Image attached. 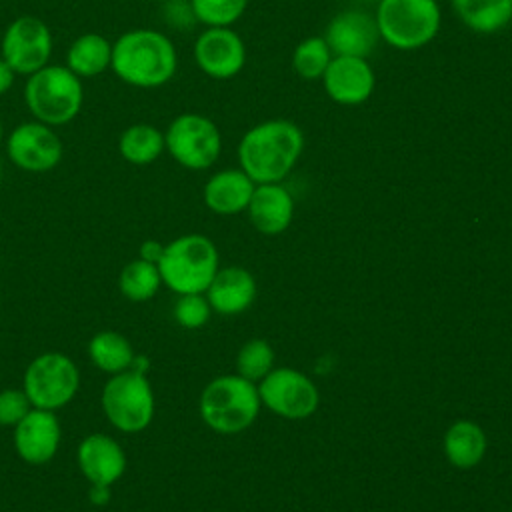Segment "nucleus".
Masks as SVG:
<instances>
[{
    "label": "nucleus",
    "mask_w": 512,
    "mask_h": 512,
    "mask_svg": "<svg viewBox=\"0 0 512 512\" xmlns=\"http://www.w3.org/2000/svg\"><path fill=\"white\" fill-rule=\"evenodd\" d=\"M166 150L164 132H160L154 124L138 122L122 130L118 138L120 156L136 166L152 164Z\"/></svg>",
    "instance_id": "nucleus-24"
},
{
    "label": "nucleus",
    "mask_w": 512,
    "mask_h": 512,
    "mask_svg": "<svg viewBox=\"0 0 512 512\" xmlns=\"http://www.w3.org/2000/svg\"><path fill=\"white\" fill-rule=\"evenodd\" d=\"M334 58L324 36L304 38L292 52V68L304 80H318Z\"/></svg>",
    "instance_id": "nucleus-27"
},
{
    "label": "nucleus",
    "mask_w": 512,
    "mask_h": 512,
    "mask_svg": "<svg viewBox=\"0 0 512 512\" xmlns=\"http://www.w3.org/2000/svg\"><path fill=\"white\" fill-rule=\"evenodd\" d=\"M256 184L242 168H226L204 184V204L222 216L238 214L248 208Z\"/></svg>",
    "instance_id": "nucleus-20"
},
{
    "label": "nucleus",
    "mask_w": 512,
    "mask_h": 512,
    "mask_svg": "<svg viewBox=\"0 0 512 512\" xmlns=\"http://www.w3.org/2000/svg\"><path fill=\"white\" fill-rule=\"evenodd\" d=\"M272 362H274V352L270 344L262 338H254L240 348L236 356V370H238V376L250 382H256V380H262L272 370Z\"/></svg>",
    "instance_id": "nucleus-28"
},
{
    "label": "nucleus",
    "mask_w": 512,
    "mask_h": 512,
    "mask_svg": "<svg viewBox=\"0 0 512 512\" xmlns=\"http://www.w3.org/2000/svg\"><path fill=\"white\" fill-rule=\"evenodd\" d=\"M162 284L176 294H202L218 272V250L202 234H184L164 244L158 260Z\"/></svg>",
    "instance_id": "nucleus-4"
},
{
    "label": "nucleus",
    "mask_w": 512,
    "mask_h": 512,
    "mask_svg": "<svg viewBox=\"0 0 512 512\" xmlns=\"http://www.w3.org/2000/svg\"><path fill=\"white\" fill-rule=\"evenodd\" d=\"M206 298L210 308L222 316L240 314L256 298V280L246 268H222L206 288Z\"/></svg>",
    "instance_id": "nucleus-19"
},
{
    "label": "nucleus",
    "mask_w": 512,
    "mask_h": 512,
    "mask_svg": "<svg viewBox=\"0 0 512 512\" xmlns=\"http://www.w3.org/2000/svg\"><path fill=\"white\" fill-rule=\"evenodd\" d=\"M78 468L90 484L112 486L126 472V454L108 434L94 432L82 438L76 452Z\"/></svg>",
    "instance_id": "nucleus-17"
},
{
    "label": "nucleus",
    "mask_w": 512,
    "mask_h": 512,
    "mask_svg": "<svg viewBox=\"0 0 512 512\" xmlns=\"http://www.w3.org/2000/svg\"><path fill=\"white\" fill-rule=\"evenodd\" d=\"M324 40L334 56L368 58L380 40V32L374 16L360 10H346L328 22Z\"/></svg>",
    "instance_id": "nucleus-16"
},
{
    "label": "nucleus",
    "mask_w": 512,
    "mask_h": 512,
    "mask_svg": "<svg viewBox=\"0 0 512 512\" xmlns=\"http://www.w3.org/2000/svg\"><path fill=\"white\" fill-rule=\"evenodd\" d=\"M0 56L16 74L30 76L50 64L52 32L38 16H18L12 20L0 42Z\"/></svg>",
    "instance_id": "nucleus-10"
},
{
    "label": "nucleus",
    "mask_w": 512,
    "mask_h": 512,
    "mask_svg": "<svg viewBox=\"0 0 512 512\" xmlns=\"http://www.w3.org/2000/svg\"><path fill=\"white\" fill-rule=\"evenodd\" d=\"M196 22L208 26H232L246 10L248 0H190Z\"/></svg>",
    "instance_id": "nucleus-29"
},
{
    "label": "nucleus",
    "mask_w": 512,
    "mask_h": 512,
    "mask_svg": "<svg viewBox=\"0 0 512 512\" xmlns=\"http://www.w3.org/2000/svg\"><path fill=\"white\" fill-rule=\"evenodd\" d=\"M194 60L206 76L228 80L244 68L246 46L230 26H208L194 42Z\"/></svg>",
    "instance_id": "nucleus-13"
},
{
    "label": "nucleus",
    "mask_w": 512,
    "mask_h": 512,
    "mask_svg": "<svg viewBox=\"0 0 512 512\" xmlns=\"http://www.w3.org/2000/svg\"><path fill=\"white\" fill-rule=\"evenodd\" d=\"M304 150V134L298 124L282 118L252 126L238 144L240 168L254 184L282 182L296 166Z\"/></svg>",
    "instance_id": "nucleus-1"
},
{
    "label": "nucleus",
    "mask_w": 512,
    "mask_h": 512,
    "mask_svg": "<svg viewBox=\"0 0 512 512\" xmlns=\"http://www.w3.org/2000/svg\"><path fill=\"white\" fill-rule=\"evenodd\" d=\"M460 22L478 34H496L512 22V0H450Z\"/></svg>",
    "instance_id": "nucleus-23"
},
{
    "label": "nucleus",
    "mask_w": 512,
    "mask_h": 512,
    "mask_svg": "<svg viewBox=\"0 0 512 512\" xmlns=\"http://www.w3.org/2000/svg\"><path fill=\"white\" fill-rule=\"evenodd\" d=\"M510 24H512V22H510Z\"/></svg>",
    "instance_id": "nucleus-36"
},
{
    "label": "nucleus",
    "mask_w": 512,
    "mask_h": 512,
    "mask_svg": "<svg viewBox=\"0 0 512 512\" xmlns=\"http://www.w3.org/2000/svg\"><path fill=\"white\" fill-rule=\"evenodd\" d=\"M160 284H162V278H160L158 266L142 258L128 262L118 276L120 294L130 302L150 300L152 296H156Z\"/></svg>",
    "instance_id": "nucleus-26"
},
{
    "label": "nucleus",
    "mask_w": 512,
    "mask_h": 512,
    "mask_svg": "<svg viewBox=\"0 0 512 512\" xmlns=\"http://www.w3.org/2000/svg\"><path fill=\"white\" fill-rule=\"evenodd\" d=\"M30 410L32 404L24 390L6 388L0 392V426H16Z\"/></svg>",
    "instance_id": "nucleus-31"
},
{
    "label": "nucleus",
    "mask_w": 512,
    "mask_h": 512,
    "mask_svg": "<svg viewBox=\"0 0 512 512\" xmlns=\"http://www.w3.org/2000/svg\"><path fill=\"white\" fill-rule=\"evenodd\" d=\"M88 498L94 506H104L110 500V486H102V484H90L88 490Z\"/></svg>",
    "instance_id": "nucleus-34"
},
{
    "label": "nucleus",
    "mask_w": 512,
    "mask_h": 512,
    "mask_svg": "<svg viewBox=\"0 0 512 512\" xmlns=\"http://www.w3.org/2000/svg\"><path fill=\"white\" fill-rule=\"evenodd\" d=\"M258 386L242 376H218L200 394V416L218 434L246 430L260 410Z\"/></svg>",
    "instance_id": "nucleus-5"
},
{
    "label": "nucleus",
    "mask_w": 512,
    "mask_h": 512,
    "mask_svg": "<svg viewBox=\"0 0 512 512\" xmlns=\"http://www.w3.org/2000/svg\"><path fill=\"white\" fill-rule=\"evenodd\" d=\"M258 396L264 406L290 420L308 418L318 408V388L300 370L276 368L270 370L258 386Z\"/></svg>",
    "instance_id": "nucleus-11"
},
{
    "label": "nucleus",
    "mask_w": 512,
    "mask_h": 512,
    "mask_svg": "<svg viewBox=\"0 0 512 512\" xmlns=\"http://www.w3.org/2000/svg\"><path fill=\"white\" fill-rule=\"evenodd\" d=\"M322 84L330 100L342 106L366 102L376 86V74L366 58L334 56L322 74Z\"/></svg>",
    "instance_id": "nucleus-14"
},
{
    "label": "nucleus",
    "mask_w": 512,
    "mask_h": 512,
    "mask_svg": "<svg viewBox=\"0 0 512 512\" xmlns=\"http://www.w3.org/2000/svg\"><path fill=\"white\" fill-rule=\"evenodd\" d=\"M114 74L136 88H158L172 80L178 54L172 40L152 28H134L112 44Z\"/></svg>",
    "instance_id": "nucleus-2"
},
{
    "label": "nucleus",
    "mask_w": 512,
    "mask_h": 512,
    "mask_svg": "<svg viewBox=\"0 0 512 512\" xmlns=\"http://www.w3.org/2000/svg\"><path fill=\"white\" fill-rule=\"evenodd\" d=\"M162 252H164V244H160L158 240H144L140 244L138 258H142L146 262H152V264H158V260L162 258Z\"/></svg>",
    "instance_id": "nucleus-32"
},
{
    "label": "nucleus",
    "mask_w": 512,
    "mask_h": 512,
    "mask_svg": "<svg viewBox=\"0 0 512 512\" xmlns=\"http://www.w3.org/2000/svg\"><path fill=\"white\" fill-rule=\"evenodd\" d=\"M8 160L24 172H48L64 156V144L52 126L38 120L18 124L6 140Z\"/></svg>",
    "instance_id": "nucleus-12"
},
{
    "label": "nucleus",
    "mask_w": 512,
    "mask_h": 512,
    "mask_svg": "<svg viewBox=\"0 0 512 512\" xmlns=\"http://www.w3.org/2000/svg\"><path fill=\"white\" fill-rule=\"evenodd\" d=\"M488 448L486 432L472 420H456L444 434V454L456 468L476 466Z\"/></svg>",
    "instance_id": "nucleus-21"
},
{
    "label": "nucleus",
    "mask_w": 512,
    "mask_h": 512,
    "mask_svg": "<svg viewBox=\"0 0 512 512\" xmlns=\"http://www.w3.org/2000/svg\"><path fill=\"white\" fill-rule=\"evenodd\" d=\"M168 154L188 170L210 168L222 152L218 126L198 112L178 114L164 132Z\"/></svg>",
    "instance_id": "nucleus-9"
},
{
    "label": "nucleus",
    "mask_w": 512,
    "mask_h": 512,
    "mask_svg": "<svg viewBox=\"0 0 512 512\" xmlns=\"http://www.w3.org/2000/svg\"><path fill=\"white\" fill-rule=\"evenodd\" d=\"M24 102L34 120L52 128L64 126L82 110V80L62 64H46L26 76Z\"/></svg>",
    "instance_id": "nucleus-3"
},
{
    "label": "nucleus",
    "mask_w": 512,
    "mask_h": 512,
    "mask_svg": "<svg viewBox=\"0 0 512 512\" xmlns=\"http://www.w3.org/2000/svg\"><path fill=\"white\" fill-rule=\"evenodd\" d=\"M380 38L396 50H418L430 44L442 26L438 0H378Z\"/></svg>",
    "instance_id": "nucleus-6"
},
{
    "label": "nucleus",
    "mask_w": 512,
    "mask_h": 512,
    "mask_svg": "<svg viewBox=\"0 0 512 512\" xmlns=\"http://www.w3.org/2000/svg\"><path fill=\"white\" fill-rule=\"evenodd\" d=\"M100 402L108 422L126 434L142 432L154 418L152 386L146 374L132 368L108 378Z\"/></svg>",
    "instance_id": "nucleus-7"
},
{
    "label": "nucleus",
    "mask_w": 512,
    "mask_h": 512,
    "mask_svg": "<svg viewBox=\"0 0 512 512\" xmlns=\"http://www.w3.org/2000/svg\"><path fill=\"white\" fill-rule=\"evenodd\" d=\"M2 134H4V130H2V122H0V142H2Z\"/></svg>",
    "instance_id": "nucleus-35"
},
{
    "label": "nucleus",
    "mask_w": 512,
    "mask_h": 512,
    "mask_svg": "<svg viewBox=\"0 0 512 512\" xmlns=\"http://www.w3.org/2000/svg\"><path fill=\"white\" fill-rule=\"evenodd\" d=\"M210 312L212 308L208 304V298L202 294H182L174 306L176 322L188 330L204 326L210 318Z\"/></svg>",
    "instance_id": "nucleus-30"
},
{
    "label": "nucleus",
    "mask_w": 512,
    "mask_h": 512,
    "mask_svg": "<svg viewBox=\"0 0 512 512\" xmlns=\"http://www.w3.org/2000/svg\"><path fill=\"white\" fill-rule=\"evenodd\" d=\"M112 64V42L98 34H80L66 52V68L78 78H92L106 72Z\"/></svg>",
    "instance_id": "nucleus-22"
},
{
    "label": "nucleus",
    "mask_w": 512,
    "mask_h": 512,
    "mask_svg": "<svg viewBox=\"0 0 512 512\" xmlns=\"http://www.w3.org/2000/svg\"><path fill=\"white\" fill-rule=\"evenodd\" d=\"M80 388V370L76 362L62 352H44L36 356L24 372L22 390L32 408L56 412L76 396Z\"/></svg>",
    "instance_id": "nucleus-8"
},
{
    "label": "nucleus",
    "mask_w": 512,
    "mask_h": 512,
    "mask_svg": "<svg viewBox=\"0 0 512 512\" xmlns=\"http://www.w3.org/2000/svg\"><path fill=\"white\" fill-rule=\"evenodd\" d=\"M16 76H18V74H16V72L10 68V64L0 56V96L6 94V92L12 88Z\"/></svg>",
    "instance_id": "nucleus-33"
},
{
    "label": "nucleus",
    "mask_w": 512,
    "mask_h": 512,
    "mask_svg": "<svg viewBox=\"0 0 512 512\" xmlns=\"http://www.w3.org/2000/svg\"><path fill=\"white\" fill-rule=\"evenodd\" d=\"M246 210L258 232L274 236L290 226L294 216V198L280 182L256 184Z\"/></svg>",
    "instance_id": "nucleus-18"
},
{
    "label": "nucleus",
    "mask_w": 512,
    "mask_h": 512,
    "mask_svg": "<svg viewBox=\"0 0 512 512\" xmlns=\"http://www.w3.org/2000/svg\"><path fill=\"white\" fill-rule=\"evenodd\" d=\"M62 428L54 412L32 408L14 426V448L16 454L32 466L50 462L60 446Z\"/></svg>",
    "instance_id": "nucleus-15"
},
{
    "label": "nucleus",
    "mask_w": 512,
    "mask_h": 512,
    "mask_svg": "<svg viewBox=\"0 0 512 512\" xmlns=\"http://www.w3.org/2000/svg\"><path fill=\"white\" fill-rule=\"evenodd\" d=\"M88 356L96 368L108 374L124 372L134 362V348L130 340L114 330H102L88 342Z\"/></svg>",
    "instance_id": "nucleus-25"
}]
</instances>
